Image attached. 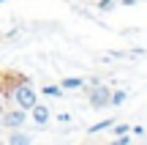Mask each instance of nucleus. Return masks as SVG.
Returning <instances> with one entry per match:
<instances>
[{
	"label": "nucleus",
	"instance_id": "nucleus-1",
	"mask_svg": "<svg viewBox=\"0 0 147 145\" xmlns=\"http://www.w3.org/2000/svg\"><path fill=\"white\" fill-rule=\"evenodd\" d=\"M11 96H14L16 107H19V110H27V112H30V107L38 101V99H36V91L30 88V82H27V80H25V82H19V85L11 91Z\"/></svg>",
	"mask_w": 147,
	"mask_h": 145
},
{
	"label": "nucleus",
	"instance_id": "nucleus-2",
	"mask_svg": "<svg viewBox=\"0 0 147 145\" xmlns=\"http://www.w3.org/2000/svg\"><path fill=\"white\" fill-rule=\"evenodd\" d=\"M25 120H27V110H19V107H16V110H11V112H5L3 118H0V123H3L5 129H19Z\"/></svg>",
	"mask_w": 147,
	"mask_h": 145
},
{
	"label": "nucleus",
	"instance_id": "nucleus-3",
	"mask_svg": "<svg viewBox=\"0 0 147 145\" xmlns=\"http://www.w3.org/2000/svg\"><path fill=\"white\" fill-rule=\"evenodd\" d=\"M109 99H112V93H109V88H104V85H98L93 93H90V104H93L95 110H98V107H106Z\"/></svg>",
	"mask_w": 147,
	"mask_h": 145
},
{
	"label": "nucleus",
	"instance_id": "nucleus-4",
	"mask_svg": "<svg viewBox=\"0 0 147 145\" xmlns=\"http://www.w3.org/2000/svg\"><path fill=\"white\" fill-rule=\"evenodd\" d=\"M30 112H33V120H36L38 126H44L49 120V107H44V104H38V101L30 107Z\"/></svg>",
	"mask_w": 147,
	"mask_h": 145
},
{
	"label": "nucleus",
	"instance_id": "nucleus-5",
	"mask_svg": "<svg viewBox=\"0 0 147 145\" xmlns=\"http://www.w3.org/2000/svg\"><path fill=\"white\" fill-rule=\"evenodd\" d=\"M8 145H30V137L22 134V131H14V134L8 137Z\"/></svg>",
	"mask_w": 147,
	"mask_h": 145
},
{
	"label": "nucleus",
	"instance_id": "nucleus-6",
	"mask_svg": "<svg viewBox=\"0 0 147 145\" xmlns=\"http://www.w3.org/2000/svg\"><path fill=\"white\" fill-rule=\"evenodd\" d=\"M84 85V80L82 77H71V80H63V88L65 91H74V88H82Z\"/></svg>",
	"mask_w": 147,
	"mask_h": 145
},
{
	"label": "nucleus",
	"instance_id": "nucleus-7",
	"mask_svg": "<svg viewBox=\"0 0 147 145\" xmlns=\"http://www.w3.org/2000/svg\"><path fill=\"white\" fill-rule=\"evenodd\" d=\"M123 101H125V91H117V93H112V99H109V104H115V107H120Z\"/></svg>",
	"mask_w": 147,
	"mask_h": 145
},
{
	"label": "nucleus",
	"instance_id": "nucleus-8",
	"mask_svg": "<svg viewBox=\"0 0 147 145\" xmlns=\"http://www.w3.org/2000/svg\"><path fill=\"white\" fill-rule=\"evenodd\" d=\"M44 93H47V96H63V88H57V85H47V88H44Z\"/></svg>",
	"mask_w": 147,
	"mask_h": 145
},
{
	"label": "nucleus",
	"instance_id": "nucleus-9",
	"mask_svg": "<svg viewBox=\"0 0 147 145\" xmlns=\"http://www.w3.org/2000/svg\"><path fill=\"white\" fill-rule=\"evenodd\" d=\"M109 126H112V120H101V123L90 126V134H95V131H101V129H109Z\"/></svg>",
	"mask_w": 147,
	"mask_h": 145
},
{
	"label": "nucleus",
	"instance_id": "nucleus-10",
	"mask_svg": "<svg viewBox=\"0 0 147 145\" xmlns=\"http://www.w3.org/2000/svg\"><path fill=\"white\" fill-rule=\"evenodd\" d=\"M112 145H131V140H128V137H123V134H120V137H117V140L112 142Z\"/></svg>",
	"mask_w": 147,
	"mask_h": 145
},
{
	"label": "nucleus",
	"instance_id": "nucleus-11",
	"mask_svg": "<svg viewBox=\"0 0 147 145\" xmlns=\"http://www.w3.org/2000/svg\"><path fill=\"white\" fill-rule=\"evenodd\" d=\"M115 5V0H101V8H112Z\"/></svg>",
	"mask_w": 147,
	"mask_h": 145
},
{
	"label": "nucleus",
	"instance_id": "nucleus-12",
	"mask_svg": "<svg viewBox=\"0 0 147 145\" xmlns=\"http://www.w3.org/2000/svg\"><path fill=\"white\" fill-rule=\"evenodd\" d=\"M0 129H3V123H0Z\"/></svg>",
	"mask_w": 147,
	"mask_h": 145
},
{
	"label": "nucleus",
	"instance_id": "nucleus-13",
	"mask_svg": "<svg viewBox=\"0 0 147 145\" xmlns=\"http://www.w3.org/2000/svg\"><path fill=\"white\" fill-rule=\"evenodd\" d=\"M0 3H3V0H0Z\"/></svg>",
	"mask_w": 147,
	"mask_h": 145
}]
</instances>
